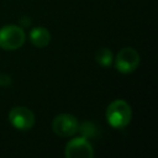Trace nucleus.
<instances>
[{
  "label": "nucleus",
  "mask_w": 158,
  "mask_h": 158,
  "mask_svg": "<svg viewBox=\"0 0 158 158\" xmlns=\"http://www.w3.org/2000/svg\"><path fill=\"white\" fill-rule=\"evenodd\" d=\"M105 116L110 126H112L114 128H123L131 121L132 110L128 102L117 99L109 104Z\"/></svg>",
  "instance_id": "nucleus-1"
},
{
  "label": "nucleus",
  "mask_w": 158,
  "mask_h": 158,
  "mask_svg": "<svg viewBox=\"0 0 158 158\" xmlns=\"http://www.w3.org/2000/svg\"><path fill=\"white\" fill-rule=\"evenodd\" d=\"M25 32L20 26L6 25L0 28V47L5 51H15L25 42Z\"/></svg>",
  "instance_id": "nucleus-2"
},
{
  "label": "nucleus",
  "mask_w": 158,
  "mask_h": 158,
  "mask_svg": "<svg viewBox=\"0 0 158 158\" xmlns=\"http://www.w3.org/2000/svg\"><path fill=\"white\" fill-rule=\"evenodd\" d=\"M139 64V54L132 47H125L118 51L115 58V67L120 73L128 74L137 69Z\"/></svg>",
  "instance_id": "nucleus-3"
},
{
  "label": "nucleus",
  "mask_w": 158,
  "mask_h": 158,
  "mask_svg": "<svg viewBox=\"0 0 158 158\" xmlns=\"http://www.w3.org/2000/svg\"><path fill=\"white\" fill-rule=\"evenodd\" d=\"M79 122L75 116L70 114H60L53 118L52 130L60 137H72L78 132Z\"/></svg>",
  "instance_id": "nucleus-4"
},
{
  "label": "nucleus",
  "mask_w": 158,
  "mask_h": 158,
  "mask_svg": "<svg viewBox=\"0 0 158 158\" xmlns=\"http://www.w3.org/2000/svg\"><path fill=\"white\" fill-rule=\"evenodd\" d=\"M64 154L67 158H93L94 149L91 143L85 137H75L72 138L64 149Z\"/></svg>",
  "instance_id": "nucleus-5"
},
{
  "label": "nucleus",
  "mask_w": 158,
  "mask_h": 158,
  "mask_svg": "<svg viewBox=\"0 0 158 158\" xmlns=\"http://www.w3.org/2000/svg\"><path fill=\"white\" fill-rule=\"evenodd\" d=\"M9 121L16 130L27 131L35 125V115L28 107L16 106L10 110Z\"/></svg>",
  "instance_id": "nucleus-6"
},
{
  "label": "nucleus",
  "mask_w": 158,
  "mask_h": 158,
  "mask_svg": "<svg viewBox=\"0 0 158 158\" xmlns=\"http://www.w3.org/2000/svg\"><path fill=\"white\" fill-rule=\"evenodd\" d=\"M30 41L36 47H46L51 42V33L46 27H33L30 31Z\"/></svg>",
  "instance_id": "nucleus-7"
},
{
  "label": "nucleus",
  "mask_w": 158,
  "mask_h": 158,
  "mask_svg": "<svg viewBox=\"0 0 158 158\" xmlns=\"http://www.w3.org/2000/svg\"><path fill=\"white\" fill-rule=\"evenodd\" d=\"M95 59L102 67H109L114 62V56H112V52L109 48H101L96 52Z\"/></svg>",
  "instance_id": "nucleus-8"
},
{
  "label": "nucleus",
  "mask_w": 158,
  "mask_h": 158,
  "mask_svg": "<svg viewBox=\"0 0 158 158\" xmlns=\"http://www.w3.org/2000/svg\"><path fill=\"white\" fill-rule=\"evenodd\" d=\"M78 131H80L83 133V137L88 138V137H91L94 135L93 132L95 131V126L93 123H90V122H85L83 126H79Z\"/></svg>",
  "instance_id": "nucleus-9"
}]
</instances>
